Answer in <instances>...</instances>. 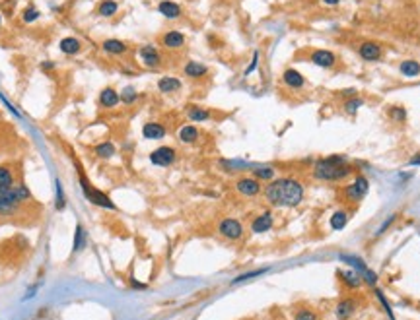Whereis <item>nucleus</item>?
Listing matches in <instances>:
<instances>
[{
    "mask_svg": "<svg viewBox=\"0 0 420 320\" xmlns=\"http://www.w3.org/2000/svg\"><path fill=\"white\" fill-rule=\"evenodd\" d=\"M309 61L315 64V66H319V68H327L329 70V68H333L337 64V55L333 51H329V49H315V51H311Z\"/></svg>",
    "mask_w": 420,
    "mask_h": 320,
    "instance_id": "11",
    "label": "nucleus"
},
{
    "mask_svg": "<svg viewBox=\"0 0 420 320\" xmlns=\"http://www.w3.org/2000/svg\"><path fill=\"white\" fill-rule=\"evenodd\" d=\"M235 192L243 198H257L263 194V185L261 181H257L255 177H239L235 181Z\"/></svg>",
    "mask_w": 420,
    "mask_h": 320,
    "instance_id": "5",
    "label": "nucleus"
},
{
    "mask_svg": "<svg viewBox=\"0 0 420 320\" xmlns=\"http://www.w3.org/2000/svg\"><path fill=\"white\" fill-rule=\"evenodd\" d=\"M341 262H344L346 266H350L352 270H356L360 276H362V280H364V284H368V286H372V288H376L378 286V274L360 258L358 255H341Z\"/></svg>",
    "mask_w": 420,
    "mask_h": 320,
    "instance_id": "4",
    "label": "nucleus"
},
{
    "mask_svg": "<svg viewBox=\"0 0 420 320\" xmlns=\"http://www.w3.org/2000/svg\"><path fill=\"white\" fill-rule=\"evenodd\" d=\"M185 41H187L185 33L177 32V30H169L162 35V45L165 49H181L185 45Z\"/></svg>",
    "mask_w": 420,
    "mask_h": 320,
    "instance_id": "17",
    "label": "nucleus"
},
{
    "mask_svg": "<svg viewBox=\"0 0 420 320\" xmlns=\"http://www.w3.org/2000/svg\"><path fill=\"white\" fill-rule=\"evenodd\" d=\"M257 64H259V53H257V51H255V53H253V61L249 63V66H247V70H245V76H249L251 72H255V70H257Z\"/></svg>",
    "mask_w": 420,
    "mask_h": 320,
    "instance_id": "44",
    "label": "nucleus"
},
{
    "mask_svg": "<svg viewBox=\"0 0 420 320\" xmlns=\"http://www.w3.org/2000/svg\"><path fill=\"white\" fill-rule=\"evenodd\" d=\"M63 206H65V196H63V187H61V183L57 181V210H63Z\"/></svg>",
    "mask_w": 420,
    "mask_h": 320,
    "instance_id": "42",
    "label": "nucleus"
},
{
    "mask_svg": "<svg viewBox=\"0 0 420 320\" xmlns=\"http://www.w3.org/2000/svg\"><path fill=\"white\" fill-rule=\"evenodd\" d=\"M97 12L103 18H111L119 12V2L117 0H101L99 6H97Z\"/></svg>",
    "mask_w": 420,
    "mask_h": 320,
    "instance_id": "30",
    "label": "nucleus"
},
{
    "mask_svg": "<svg viewBox=\"0 0 420 320\" xmlns=\"http://www.w3.org/2000/svg\"><path fill=\"white\" fill-rule=\"evenodd\" d=\"M185 115H187V119H189L191 123H206V121L212 119V113H210L208 109L198 107V105H189V107L185 109Z\"/></svg>",
    "mask_w": 420,
    "mask_h": 320,
    "instance_id": "22",
    "label": "nucleus"
},
{
    "mask_svg": "<svg viewBox=\"0 0 420 320\" xmlns=\"http://www.w3.org/2000/svg\"><path fill=\"white\" fill-rule=\"evenodd\" d=\"M183 72L187 78H193V80H198L202 76L208 74V66L202 63H196V61H189V63L183 66Z\"/></svg>",
    "mask_w": 420,
    "mask_h": 320,
    "instance_id": "26",
    "label": "nucleus"
},
{
    "mask_svg": "<svg viewBox=\"0 0 420 320\" xmlns=\"http://www.w3.org/2000/svg\"><path fill=\"white\" fill-rule=\"evenodd\" d=\"M315 181L321 183H344L346 179L354 177L356 167L343 156H329V158H321L313 163V171H311Z\"/></svg>",
    "mask_w": 420,
    "mask_h": 320,
    "instance_id": "2",
    "label": "nucleus"
},
{
    "mask_svg": "<svg viewBox=\"0 0 420 320\" xmlns=\"http://www.w3.org/2000/svg\"><path fill=\"white\" fill-rule=\"evenodd\" d=\"M325 6H339L341 4V0H323Z\"/></svg>",
    "mask_w": 420,
    "mask_h": 320,
    "instance_id": "47",
    "label": "nucleus"
},
{
    "mask_svg": "<svg viewBox=\"0 0 420 320\" xmlns=\"http://www.w3.org/2000/svg\"><path fill=\"white\" fill-rule=\"evenodd\" d=\"M341 192H343V198L346 202L360 204L366 198V194L370 192V181H368V177H364L362 173H358V175H354V181L348 183L346 187H343Z\"/></svg>",
    "mask_w": 420,
    "mask_h": 320,
    "instance_id": "3",
    "label": "nucleus"
},
{
    "mask_svg": "<svg viewBox=\"0 0 420 320\" xmlns=\"http://www.w3.org/2000/svg\"><path fill=\"white\" fill-rule=\"evenodd\" d=\"M18 210H20V202L10 192H2L0 194V216H14Z\"/></svg>",
    "mask_w": 420,
    "mask_h": 320,
    "instance_id": "18",
    "label": "nucleus"
},
{
    "mask_svg": "<svg viewBox=\"0 0 420 320\" xmlns=\"http://www.w3.org/2000/svg\"><path fill=\"white\" fill-rule=\"evenodd\" d=\"M119 103H121V96H119L117 90H113V88L101 90V94H99V105H101V107L113 109V107H117Z\"/></svg>",
    "mask_w": 420,
    "mask_h": 320,
    "instance_id": "23",
    "label": "nucleus"
},
{
    "mask_svg": "<svg viewBox=\"0 0 420 320\" xmlns=\"http://www.w3.org/2000/svg\"><path fill=\"white\" fill-rule=\"evenodd\" d=\"M80 185H82V191H84V196L92 202V204H96L99 208H105V210H117V206L103 194V192H99L97 189H94L92 185H88L86 183V179L84 177H80Z\"/></svg>",
    "mask_w": 420,
    "mask_h": 320,
    "instance_id": "6",
    "label": "nucleus"
},
{
    "mask_svg": "<svg viewBox=\"0 0 420 320\" xmlns=\"http://www.w3.org/2000/svg\"><path fill=\"white\" fill-rule=\"evenodd\" d=\"M148 160L156 167H171L177 161V152L171 146H160L154 152H150Z\"/></svg>",
    "mask_w": 420,
    "mask_h": 320,
    "instance_id": "7",
    "label": "nucleus"
},
{
    "mask_svg": "<svg viewBox=\"0 0 420 320\" xmlns=\"http://www.w3.org/2000/svg\"><path fill=\"white\" fill-rule=\"evenodd\" d=\"M86 233L82 229V225H76V233H74V245H72V253H80L86 249Z\"/></svg>",
    "mask_w": 420,
    "mask_h": 320,
    "instance_id": "34",
    "label": "nucleus"
},
{
    "mask_svg": "<svg viewBox=\"0 0 420 320\" xmlns=\"http://www.w3.org/2000/svg\"><path fill=\"white\" fill-rule=\"evenodd\" d=\"M356 307H358V303H356L354 297H344V299H341V301L337 303V307H335V317L339 320L352 319L356 313Z\"/></svg>",
    "mask_w": 420,
    "mask_h": 320,
    "instance_id": "12",
    "label": "nucleus"
},
{
    "mask_svg": "<svg viewBox=\"0 0 420 320\" xmlns=\"http://www.w3.org/2000/svg\"><path fill=\"white\" fill-rule=\"evenodd\" d=\"M294 320H319V317H317L315 311H311L307 307H302V309H298L294 313Z\"/></svg>",
    "mask_w": 420,
    "mask_h": 320,
    "instance_id": "39",
    "label": "nucleus"
},
{
    "mask_svg": "<svg viewBox=\"0 0 420 320\" xmlns=\"http://www.w3.org/2000/svg\"><path fill=\"white\" fill-rule=\"evenodd\" d=\"M282 84L288 88V90H304L305 88V78L302 72H298L296 68H286L284 74H282Z\"/></svg>",
    "mask_w": 420,
    "mask_h": 320,
    "instance_id": "13",
    "label": "nucleus"
},
{
    "mask_svg": "<svg viewBox=\"0 0 420 320\" xmlns=\"http://www.w3.org/2000/svg\"><path fill=\"white\" fill-rule=\"evenodd\" d=\"M387 117L395 123H405L407 121V109L401 105H393L387 109Z\"/></svg>",
    "mask_w": 420,
    "mask_h": 320,
    "instance_id": "35",
    "label": "nucleus"
},
{
    "mask_svg": "<svg viewBox=\"0 0 420 320\" xmlns=\"http://www.w3.org/2000/svg\"><path fill=\"white\" fill-rule=\"evenodd\" d=\"M130 284H132V288L134 289H146V284H140V282H136V280H130Z\"/></svg>",
    "mask_w": 420,
    "mask_h": 320,
    "instance_id": "46",
    "label": "nucleus"
},
{
    "mask_svg": "<svg viewBox=\"0 0 420 320\" xmlns=\"http://www.w3.org/2000/svg\"><path fill=\"white\" fill-rule=\"evenodd\" d=\"M218 233L224 237V239H229V241H237L243 237V224L235 218H224L220 220L218 224Z\"/></svg>",
    "mask_w": 420,
    "mask_h": 320,
    "instance_id": "8",
    "label": "nucleus"
},
{
    "mask_svg": "<svg viewBox=\"0 0 420 320\" xmlns=\"http://www.w3.org/2000/svg\"><path fill=\"white\" fill-rule=\"evenodd\" d=\"M53 66H55L53 63H43V64H41V68H43V70H51Z\"/></svg>",
    "mask_w": 420,
    "mask_h": 320,
    "instance_id": "48",
    "label": "nucleus"
},
{
    "mask_svg": "<svg viewBox=\"0 0 420 320\" xmlns=\"http://www.w3.org/2000/svg\"><path fill=\"white\" fill-rule=\"evenodd\" d=\"M358 57L366 63H378L383 59V47L376 41H364L358 47Z\"/></svg>",
    "mask_w": 420,
    "mask_h": 320,
    "instance_id": "9",
    "label": "nucleus"
},
{
    "mask_svg": "<svg viewBox=\"0 0 420 320\" xmlns=\"http://www.w3.org/2000/svg\"><path fill=\"white\" fill-rule=\"evenodd\" d=\"M409 165H413V167H420V152H419V154H415V156L411 158Z\"/></svg>",
    "mask_w": 420,
    "mask_h": 320,
    "instance_id": "45",
    "label": "nucleus"
},
{
    "mask_svg": "<svg viewBox=\"0 0 420 320\" xmlns=\"http://www.w3.org/2000/svg\"><path fill=\"white\" fill-rule=\"evenodd\" d=\"M59 49H61V53H65V55H68V57H72V55H78V53H80L82 45H80V41H78L76 37H65V39H61Z\"/></svg>",
    "mask_w": 420,
    "mask_h": 320,
    "instance_id": "28",
    "label": "nucleus"
},
{
    "mask_svg": "<svg viewBox=\"0 0 420 320\" xmlns=\"http://www.w3.org/2000/svg\"><path fill=\"white\" fill-rule=\"evenodd\" d=\"M142 136L146 138V140H163L165 136H167V127L162 125V123H156V121H152V123H146L144 127H142Z\"/></svg>",
    "mask_w": 420,
    "mask_h": 320,
    "instance_id": "16",
    "label": "nucleus"
},
{
    "mask_svg": "<svg viewBox=\"0 0 420 320\" xmlns=\"http://www.w3.org/2000/svg\"><path fill=\"white\" fill-rule=\"evenodd\" d=\"M251 177H255L261 183H270V181L276 179V169L272 165H261V163H257L251 169Z\"/></svg>",
    "mask_w": 420,
    "mask_h": 320,
    "instance_id": "19",
    "label": "nucleus"
},
{
    "mask_svg": "<svg viewBox=\"0 0 420 320\" xmlns=\"http://www.w3.org/2000/svg\"><path fill=\"white\" fill-rule=\"evenodd\" d=\"M138 59L148 68H158L162 64V55L154 45H144L138 49Z\"/></svg>",
    "mask_w": 420,
    "mask_h": 320,
    "instance_id": "10",
    "label": "nucleus"
},
{
    "mask_svg": "<svg viewBox=\"0 0 420 320\" xmlns=\"http://www.w3.org/2000/svg\"><path fill=\"white\" fill-rule=\"evenodd\" d=\"M198 136H200V132L194 125H181L177 128V138L183 144H194L198 140Z\"/></svg>",
    "mask_w": 420,
    "mask_h": 320,
    "instance_id": "25",
    "label": "nucleus"
},
{
    "mask_svg": "<svg viewBox=\"0 0 420 320\" xmlns=\"http://www.w3.org/2000/svg\"><path fill=\"white\" fill-rule=\"evenodd\" d=\"M121 103L123 105H134L136 103V99H138V92L132 88V86H125L123 90H121Z\"/></svg>",
    "mask_w": 420,
    "mask_h": 320,
    "instance_id": "36",
    "label": "nucleus"
},
{
    "mask_svg": "<svg viewBox=\"0 0 420 320\" xmlns=\"http://www.w3.org/2000/svg\"><path fill=\"white\" fill-rule=\"evenodd\" d=\"M94 154L99 160H111L117 154V148L113 142H99L97 146H94Z\"/></svg>",
    "mask_w": 420,
    "mask_h": 320,
    "instance_id": "29",
    "label": "nucleus"
},
{
    "mask_svg": "<svg viewBox=\"0 0 420 320\" xmlns=\"http://www.w3.org/2000/svg\"><path fill=\"white\" fill-rule=\"evenodd\" d=\"M263 196L270 206L298 208L305 198V187L296 177H276L263 187Z\"/></svg>",
    "mask_w": 420,
    "mask_h": 320,
    "instance_id": "1",
    "label": "nucleus"
},
{
    "mask_svg": "<svg viewBox=\"0 0 420 320\" xmlns=\"http://www.w3.org/2000/svg\"><path fill=\"white\" fill-rule=\"evenodd\" d=\"M183 88V82L179 80V78H175V76H163L158 80V90L162 92V94H175V92H179Z\"/></svg>",
    "mask_w": 420,
    "mask_h": 320,
    "instance_id": "21",
    "label": "nucleus"
},
{
    "mask_svg": "<svg viewBox=\"0 0 420 320\" xmlns=\"http://www.w3.org/2000/svg\"><path fill=\"white\" fill-rule=\"evenodd\" d=\"M395 220H397V216H395V214H391V216H389V218H385V222H383V224H382V227H380V229H378V231H376V235H382V233H383V231H385V229H387L389 225L393 224V222H395Z\"/></svg>",
    "mask_w": 420,
    "mask_h": 320,
    "instance_id": "43",
    "label": "nucleus"
},
{
    "mask_svg": "<svg viewBox=\"0 0 420 320\" xmlns=\"http://www.w3.org/2000/svg\"><path fill=\"white\" fill-rule=\"evenodd\" d=\"M158 12L167 20H177L181 16V6L177 2H173V0H162L158 4Z\"/></svg>",
    "mask_w": 420,
    "mask_h": 320,
    "instance_id": "24",
    "label": "nucleus"
},
{
    "mask_svg": "<svg viewBox=\"0 0 420 320\" xmlns=\"http://www.w3.org/2000/svg\"><path fill=\"white\" fill-rule=\"evenodd\" d=\"M101 49H103L105 55L121 57V55L127 53L129 47H127V43H123V41H119V39H105V41L101 43Z\"/></svg>",
    "mask_w": 420,
    "mask_h": 320,
    "instance_id": "20",
    "label": "nucleus"
},
{
    "mask_svg": "<svg viewBox=\"0 0 420 320\" xmlns=\"http://www.w3.org/2000/svg\"><path fill=\"white\" fill-rule=\"evenodd\" d=\"M339 278H341V282L344 284V288L348 289H360L364 286V280H362V276L352 270V268H344V270H339Z\"/></svg>",
    "mask_w": 420,
    "mask_h": 320,
    "instance_id": "15",
    "label": "nucleus"
},
{
    "mask_svg": "<svg viewBox=\"0 0 420 320\" xmlns=\"http://www.w3.org/2000/svg\"><path fill=\"white\" fill-rule=\"evenodd\" d=\"M360 107H364V99L360 96H352V97H348V99H344V107H343V109H344L346 115L354 117Z\"/></svg>",
    "mask_w": 420,
    "mask_h": 320,
    "instance_id": "33",
    "label": "nucleus"
},
{
    "mask_svg": "<svg viewBox=\"0 0 420 320\" xmlns=\"http://www.w3.org/2000/svg\"><path fill=\"white\" fill-rule=\"evenodd\" d=\"M399 72L405 78H417V76H420V63H417V61H403L399 64Z\"/></svg>",
    "mask_w": 420,
    "mask_h": 320,
    "instance_id": "31",
    "label": "nucleus"
},
{
    "mask_svg": "<svg viewBox=\"0 0 420 320\" xmlns=\"http://www.w3.org/2000/svg\"><path fill=\"white\" fill-rule=\"evenodd\" d=\"M0 24H2V18H0Z\"/></svg>",
    "mask_w": 420,
    "mask_h": 320,
    "instance_id": "49",
    "label": "nucleus"
},
{
    "mask_svg": "<svg viewBox=\"0 0 420 320\" xmlns=\"http://www.w3.org/2000/svg\"><path fill=\"white\" fill-rule=\"evenodd\" d=\"M14 187V173L8 167H0V194Z\"/></svg>",
    "mask_w": 420,
    "mask_h": 320,
    "instance_id": "32",
    "label": "nucleus"
},
{
    "mask_svg": "<svg viewBox=\"0 0 420 320\" xmlns=\"http://www.w3.org/2000/svg\"><path fill=\"white\" fill-rule=\"evenodd\" d=\"M272 225H274V216H272V212L267 210V212L259 214L257 218L251 222V231H253L255 235H263V233L270 231Z\"/></svg>",
    "mask_w": 420,
    "mask_h": 320,
    "instance_id": "14",
    "label": "nucleus"
},
{
    "mask_svg": "<svg viewBox=\"0 0 420 320\" xmlns=\"http://www.w3.org/2000/svg\"><path fill=\"white\" fill-rule=\"evenodd\" d=\"M8 192H10V194H12V196H14V198H16L18 202H20V204L32 198V192H30V189H28L26 185H18V187H12V189H10Z\"/></svg>",
    "mask_w": 420,
    "mask_h": 320,
    "instance_id": "37",
    "label": "nucleus"
},
{
    "mask_svg": "<svg viewBox=\"0 0 420 320\" xmlns=\"http://www.w3.org/2000/svg\"><path fill=\"white\" fill-rule=\"evenodd\" d=\"M348 220H350V216H348L346 210H337V212H333V216L329 218V227H331L333 231H343V229L348 225Z\"/></svg>",
    "mask_w": 420,
    "mask_h": 320,
    "instance_id": "27",
    "label": "nucleus"
},
{
    "mask_svg": "<svg viewBox=\"0 0 420 320\" xmlns=\"http://www.w3.org/2000/svg\"><path fill=\"white\" fill-rule=\"evenodd\" d=\"M39 10H35L33 6H30V8H26L24 10V16H22V20L26 22V24H32V22H35V20H39Z\"/></svg>",
    "mask_w": 420,
    "mask_h": 320,
    "instance_id": "40",
    "label": "nucleus"
},
{
    "mask_svg": "<svg viewBox=\"0 0 420 320\" xmlns=\"http://www.w3.org/2000/svg\"><path fill=\"white\" fill-rule=\"evenodd\" d=\"M374 293H376V297L380 299V303L383 305V309L387 311L389 319H391V320H395V317H393V311H391V307H389V303H387V299H385V295H383V293H382V291H380V289H378V288H374Z\"/></svg>",
    "mask_w": 420,
    "mask_h": 320,
    "instance_id": "41",
    "label": "nucleus"
},
{
    "mask_svg": "<svg viewBox=\"0 0 420 320\" xmlns=\"http://www.w3.org/2000/svg\"><path fill=\"white\" fill-rule=\"evenodd\" d=\"M265 272H268V268H259V270H253V272L241 274V276H237V278H233V280H231V286L241 284V282H247V280H253V278H257V276H263Z\"/></svg>",
    "mask_w": 420,
    "mask_h": 320,
    "instance_id": "38",
    "label": "nucleus"
}]
</instances>
